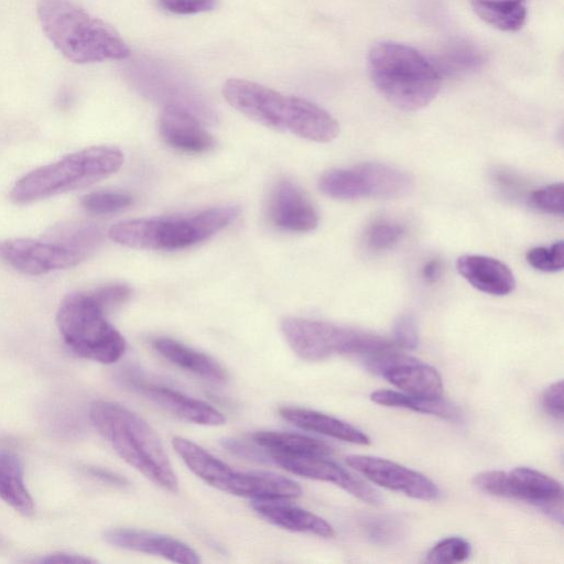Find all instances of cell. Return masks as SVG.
Listing matches in <instances>:
<instances>
[{"instance_id": "8fae6325", "label": "cell", "mask_w": 564, "mask_h": 564, "mask_svg": "<svg viewBox=\"0 0 564 564\" xmlns=\"http://www.w3.org/2000/svg\"><path fill=\"white\" fill-rule=\"evenodd\" d=\"M346 464L376 485L411 498L432 501L440 497L437 486L426 476L389 459L349 455Z\"/></svg>"}, {"instance_id": "8992f818", "label": "cell", "mask_w": 564, "mask_h": 564, "mask_svg": "<svg viewBox=\"0 0 564 564\" xmlns=\"http://www.w3.org/2000/svg\"><path fill=\"white\" fill-rule=\"evenodd\" d=\"M239 213L237 206H221L186 216L122 220L109 228L108 236L119 245L135 249H183L214 236Z\"/></svg>"}, {"instance_id": "9c48e42d", "label": "cell", "mask_w": 564, "mask_h": 564, "mask_svg": "<svg viewBox=\"0 0 564 564\" xmlns=\"http://www.w3.org/2000/svg\"><path fill=\"white\" fill-rule=\"evenodd\" d=\"M473 485L489 495L527 501L554 520H563L562 486L539 470L529 467H517L511 471L487 470L477 474Z\"/></svg>"}, {"instance_id": "4dcf8cb0", "label": "cell", "mask_w": 564, "mask_h": 564, "mask_svg": "<svg viewBox=\"0 0 564 564\" xmlns=\"http://www.w3.org/2000/svg\"><path fill=\"white\" fill-rule=\"evenodd\" d=\"M83 208L94 215L119 213L133 204V197L123 192L95 191L80 199Z\"/></svg>"}, {"instance_id": "f35d334b", "label": "cell", "mask_w": 564, "mask_h": 564, "mask_svg": "<svg viewBox=\"0 0 564 564\" xmlns=\"http://www.w3.org/2000/svg\"><path fill=\"white\" fill-rule=\"evenodd\" d=\"M541 403L546 413L558 421L563 420L564 406L562 380L553 382L544 390L541 398Z\"/></svg>"}, {"instance_id": "e575fe53", "label": "cell", "mask_w": 564, "mask_h": 564, "mask_svg": "<svg viewBox=\"0 0 564 564\" xmlns=\"http://www.w3.org/2000/svg\"><path fill=\"white\" fill-rule=\"evenodd\" d=\"M563 198L564 185L562 182L542 186L533 191L530 197L531 203L534 207L552 215L563 214Z\"/></svg>"}, {"instance_id": "d6a6232c", "label": "cell", "mask_w": 564, "mask_h": 564, "mask_svg": "<svg viewBox=\"0 0 564 564\" xmlns=\"http://www.w3.org/2000/svg\"><path fill=\"white\" fill-rule=\"evenodd\" d=\"M404 236V227L390 220H378L368 228L366 240L377 251L387 250L398 243Z\"/></svg>"}, {"instance_id": "52a82bcc", "label": "cell", "mask_w": 564, "mask_h": 564, "mask_svg": "<svg viewBox=\"0 0 564 564\" xmlns=\"http://www.w3.org/2000/svg\"><path fill=\"white\" fill-rule=\"evenodd\" d=\"M281 330L294 354L306 361L355 355L367 362L397 347L382 336L316 319L284 317Z\"/></svg>"}, {"instance_id": "7402d4cb", "label": "cell", "mask_w": 564, "mask_h": 564, "mask_svg": "<svg viewBox=\"0 0 564 564\" xmlns=\"http://www.w3.org/2000/svg\"><path fill=\"white\" fill-rule=\"evenodd\" d=\"M172 444L191 471L208 485L227 492L236 469L184 437L174 436Z\"/></svg>"}, {"instance_id": "30bf717a", "label": "cell", "mask_w": 564, "mask_h": 564, "mask_svg": "<svg viewBox=\"0 0 564 564\" xmlns=\"http://www.w3.org/2000/svg\"><path fill=\"white\" fill-rule=\"evenodd\" d=\"M0 259L28 275H42L73 268L86 260L83 256L50 240L32 238L1 240Z\"/></svg>"}, {"instance_id": "cb8c5ba5", "label": "cell", "mask_w": 564, "mask_h": 564, "mask_svg": "<svg viewBox=\"0 0 564 564\" xmlns=\"http://www.w3.org/2000/svg\"><path fill=\"white\" fill-rule=\"evenodd\" d=\"M0 499L24 516L34 512V501L24 481L23 464L9 449H0Z\"/></svg>"}, {"instance_id": "60d3db41", "label": "cell", "mask_w": 564, "mask_h": 564, "mask_svg": "<svg viewBox=\"0 0 564 564\" xmlns=\"http://www.w3.org/2000/svg\"><path fill=\"white\" fill-rule=\"evenodd\" d=\"M32 562L42 564H86L95 563L96 560L76 553L54 552L51 554L43 555L40 558H35Z\"/></svg>"}, {"instance_id": "836d02e7", "label": "cell", "mask_w": 564, "mask_h": 564, "mask_svg": "<svg viewBox=\"0 0 564 564\" xmlns=\"http://www.w3.org/2000/svg\"><path fill=\"white\" fill-rule=\"evenodd\" d=\"M528 263L542 272H556L563 269V241H556L549 247H534L527 252Z\"/></svg>"}, {"instance_id": "d4e9b609", "label": "cell", "mask_w": 564, "mask_h": 564, "mask_svg": "<svg viewBox=\"0 0 564 564\" xmlns=\"http://www.w3.org/2000/svg\"><path fill=\"white\" fill-rule=\"evenodd\" d=\"M252 438L270 457L275 455L328 456L332 453L328 444L297 433L260 431L254 433Z\"/></svg>"}, {"instance_id": "ac0fdd59", "label": "cell", "mask_w": 564, "mask_h": 564, "mask_svg": "<svg viewBox=\"0 0 564 564\" xmlns=\"http://www.w3.org/2000/svg\"><path fill=\"white\" fill-rule=\"evenodd\" d=\"M459 274L475 289L496 296L511 293L516 279L502 261L481 254H464L456 260Z\"/></svg>"}, {"instance_id": "3957f363", "label": "cell", "mask_w": 564, "mask_h": 564, "mask_svg": "<svg viewBox=\"0 0 564 564\" xmlns=\"http://www.w3.org/2000/svg\"><path fill=\"white\" fill-rule=\"evenodd\" d=\"M89 419L126 463L158 486L171 492L178 490L161 440L142 417L119 403L96 400L89 406Z\"/></svg>"}, {"instance_id": "ffe728a7", "label": "cell", "mask_w": 564, "mask_h": 564, "mask_svg": "<svg viewBox=\"0 0 564 564\" xmlns=\"http://www.w3.org/2000/svg\"><path fill=\"white\" fill-rule=\"evenodd\" d=\"M279 413L285 421L302 430L358 445L370 443L369 437L362 431L328 414L297 406L281 408Z\"/></svg>"}, {"instance_id": "603a6c76", "label": "cell", "mask_w": 564, "mask_h": 564, "mask_svg": "<svg viewBox=\"0 0 564 564\" xmlns=\"http://www.w3.org/2000/svg\"><path fill=\"white\" fill-rule=\"evenodd\" d=\"M355 166L361 176L367 197L401 198L414 187L412 175L392 165L364 162Z\"/></svg>"}, {"instance_id": "277c9868", "label": "cell", "mask_w": 564, "mask_h": 564, "mask_svg": "<svg viewBox=\"0 0 564 564\" xmlns=\"http://www.w3.org/2000/svg\"><path fill=\"white\" fill-rule=\"evenodd\" d=\"M367 64L379 93L402 110L421 109L440 91L441 74L433 63L409 45L378 43L370 50Z\"/></svg>"}, {"instance_id": "83f0119b", "label": "cell", "mask_w": 564, "mask_h": 564, "mask_svg": "<svg viewBox=\"0 0 564 564\" xmlns=\"http://www.w3.org/2000/svg\"><path fill=\"white\" fill-rule=\"evenodd\" d=\"M525 0H471L474 12L491 26L507 32L520 30L527 19Z\"/></svg>"}, {"instance_id": "7c38bea8", "label": "cell", "mask_w": 564, "mask_h": 564, "mask_svg": "<svg viewBox=\"0 0 564 564\" xmlns=\"http://www.w3.org/2000/svg\"><path fill=\"white\" fill-rule=\"evenodd\" d=\"M388 382L404 393L436 399L443 395V380L438 371L423 361L400 354L395 348L368 364Z\"/></svg>"}, {"instance_id": "ab89813d", "label": "cell", "mask_w": 564, "mask_h": 564, "mask_svg": "<svg viewBox=\"0 0 564 564\" xmlns=\"http://www.w3.org/2000/svg\"><path fill=\"white\" fill-rule=\"evenodd\" d=\"M368 536L379 543H389L398 535V527L388 519H369L365 524Z\"/></svg>"}, {"instance_id": "f1b7e54d", "label": "cell", "mask_w": 564, "mask_h": 564, "mask_svg": "<svg viewBox=\"0 0 564 564\" xmlns=\"http://www.w3.org/2000/svg\"><path fill=\"white\" fill-rule=\"evenodd\" d=\"M484 63L481 52L473 44L456 40L451 42L434 64L438 73L457 75L479 68Z\"/></svg>"}, {"instance_id": "1f68e13d", "label": "cell", "mask_w": 564, "mask_h": 564, "mask_svg": "<svg viewBox=\"0 0 564 564\" xmlns=\"http://www.w3.org/2000/svg\"><path fill=\"white\" fill-rule=\"evenodd\" d=\"M470 544L463 538L451 536L438 541L426 554L430 563H458L470 555Z\"/></svg>"}, {"instance_id": "7a4b0ae2", "label": "cell", "mask_w": 564, "mask_h": 564, "mask_svg": "<svg viewBox=\"0 0 564 564\" xmlns=\"http://www.w3.org/2000/svg\"><path fill=\"white\" fill-rule=\"evenodd\" d=\"M37 15L50 41L74 63L119 61L131 55L116 30L75 0H39Z\"/></svg>"}, {"instance_id": "d590c367", "label": "cell", "mask_w": 564, "mask_h": 564, "mask_svg": "<svg viewBox=\"0 0 564 564\" xmlns=\"http://www.w3.org/2000/svg\"><path fill=\"white\" fill-rule=\"evenodd\" d=\"M91 299L105 312L118 307L129 300L131 296V289L121 283H111L99 286L89 292Z\"/></svg>"}, {"instance_id": "7bdbcfd3", "label": "cell", "mask_w": 564, "mask_h": 564, "mask_svg": "<svg viewBox=\"0 0 564 564\" xmlns=\"http://www.w3.org/2000/svg\"><path fill=\"white\" fill-rule=\"evenodd\" d=\"M441 272V264L437 260L433 259L427 261L422 270L423 279L427 282H434L438 279Z\"/></svg>"}, {"instance_id": "f546056e", "label": "cell", "mask_w": 564, "mask_h": 564, "mask_svg": "<svg viewBox=\"0 0 564 564\" xmlns=\"http://www.w3.org/2000/svg\"><path fill=\"white\" fill-rule=\"evenodd\" d=\"M318 187L322 193L336 199L366 197V191L356 166L325 172L319 177Z\"/></svg>"}, {"instance_id": "6da1fadb", "label": "cell", "mask_w": 564, "mask_h": 564, "mask_svg": "<svg viewBox=\"0 0 564 564\" xmlns=\"http://www.w3.org/2000/svg\"><path fill=\"white\" fill-rule=\"evenodd\" d=\"M228 104L249 119L314 142H329L339 133L336 119L318 105L281 94L260 84L228 79L223 87Z\"/></svg>"}, {"instance_id": "8d00e7d4", "label": "cell", "mask_w": 564, "mask_h": 564, "mask_svg": "<svg viewBox=\"0 0 564 564\" xmlns=\"http://www.w3.org/2000/svg\"><path fill=\"white\" fill-rule=\"evenodd\" d=\"M397 347L415 349L419 346V328L410 313L400 315L393 326V340Z\"/></svg>"}, {"instance_id": "44dd1931", "label": "cell", "mask_w": 564, "mask_h": 564, "mask_svg": "<svg viewBox=\"0 0 564 564\" xmlns=\"http://www.w3.org/2000/svg\"><path fill=\"white\" fill-rule=\"evenodd\" d=\"M154 349L173 365L191 371L206 380L226 383L227 370L213 357L197 351L175 339L159 337L153 340Z\"/></svg>"}, {"instance_id": "484cf974", "label": "cell", "mask_w": 564, "mask_h": 564, "mask_svg": "<svg viewBox=\"0 0 564 564\" xmlns=\"http://www.w3.org/2000/svg\"><path fill=\"white\" fill-rule=\"evenodd\" d=\"M370 399L384 406L403 408L420 413L431 414L451 422H460L462 412L451 402L442 399H429L398 392L389 389L376 390Z\"/></svg>"}, {"instance_id": "4fadbf2b", "label": "cell", "mask_w": 564, "mask_h": 564, "mask_svg": "<svg viewBox=\"0 0 564 564\" xmlns=\"http://www.w3.org/2000/svg\"><path fill=\"white\" fill-rule=\"evenodd\" d=\"M270 458L292 474L337 485L366 503L378 506L382 502L381 495L372 486L328 459L327 456L275 455Z\"/></svg>"}, {"instance_id": "9a60e30c", "label": "cell", "mask_w": 564, "mask_h": 564, "mask_svg": "<svg viewBox=\"0 0 564 564\" xmlns=\"http://www.w3.org/2000/svg\"><path fill=\"white\" fill-rule=\"evenodd\" d=\"M104 539L116 547L158 555L176 563L200 562L198 553L189 545L172 536L151 531L116 528L107 530Z\"/></svg>"}, {"instance_id": "d6986e66", "label": "cell", "mask_w": 564, "mask_h": 564, "mask_svg": "<svg viewBox=\"0 0 564 564\" xmlns=\"http://www.w3.org/2000/svg\"><path fill=\"white\" fill-rule=\"evenodd\" d=\"M253 510L268 522L294 532L332 538L333 527L323 518L289 503L285 499L252 500Z\"/></svg>"}, {"instance_id": "e0dca14e", "label": "cell", "mask_w": 564, "mask_h": 564, "mask_svg": "<svg viewBox=\"0 0 564 564\" xmlns=\"http://www.w3.org/2000/svg\"><path fill=\"white\" fill-rule=\"evenodd\" d=\"M132 384L148 399L185 421L208 426H218L226 422V417L217 409L180 391L135 380Z\"/></svg>"}, {"instance_id": "b9f144b4", "label": "cell", "mask_w": 564, "mask_h": 564, "mask_svg": "<svg viewBox=\"0 0 564 564\" xmlns=\"http://www.w3.org/2000/svg\"><path fill=\"white\" fill-rule=\"evenodd\" d=\"M88 471L96 478L108 482L110 485L116 486H124L127 484V480L107 469H102L99 467H89Z\"/></svg>"}, {"instance_id": "2e32d148", "label": "cell", "mask_w": 564, "mask_h": 564, "mask_svg": "<svg viewBox=\"0 0 564 564\" xmlns=\"http://www.w3.org/2000/svg\"><path fill=\"white\" fill-rule=\"evenodd\" d=\"M159 130L162 140L171 148L185 153H204L215 145V139L203 127L198 117L177 105H165Z\"/></svg>"}, {"instance_id": "ba28073f", "label": "cell", "mask_w": 564, "mask_h": 564, "mask_svg": "<svg viewBox=\"0 0 564 564\" xmlns=\"http://www.w3.org/2000/svg\"><path fill=\"white\" fill-rule=\"evenodd\" d=\"M105 315L89 292L66 295L56 314V325L65 345L82 358L101 364L118 361L127 344Z\"/></svg>"}, {"instance_id": "4316f807", "label": "cell", "mask_w": 564, "mask_h": 564, "mask_svg": "<svg viewBox=\"0 0 564 564\" xmlns=\"http://www.w3.org/2000/svg\"><path fill=\"white\" fill-rule=\"evenodd\" d=\"M43 239L59 245L87 259L101 242V231L93 224L67 221L53 226L44 235Z\"/></svg>"}, {"instance_id": "74e56055", "label": "cell", "mask_w": 564, "mask_h": 564, "mask_svg": "<svg viewBox=\"0 0 564 564\" xmlns=\"http://www.w3.org/2000/svg\"><path fill=\"white\" fill-rule=\"evenodd\" d=\"M161 6L175 14L208 12L217 7V0H159Z\"/></svg>"}, {"instance_id": "5bb4252c", "label": "cell", "mask_w": 564, "mask_h": 564, "mask_svg": "<svg viewBox=\"0 0 564 564\" xmlns=\"http://www.w3.org/2000/svg\"><path fill=\"white\" fill-rule=\"evenodd\" d=\"M268 217L278 228L308 232L318 225V214L305 193L289 180H280L272 188Z\"/></svg>"}, {"instance_id": "5b68a950", "label": "cell", "mask_w": 564, "mask_h": 564, "mask_svg": "<svg viewBox=\"0 0 564 564\" xmlns=\"http://www.w3.org/2000/svg\"><path fill=\"white\" fill-rule=\"evenodd\" d=\"M123 161L122 151L116 147L82 149L19 178L11 188L10 199L17 205H28L89 187L117 173Z\"/></svg>"}]
</instances>
